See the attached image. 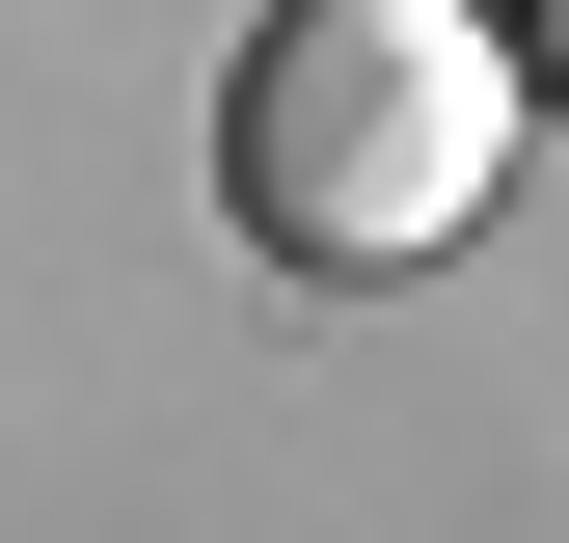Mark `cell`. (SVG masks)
I'll return each mask as SVG.
<instances>
[{"mask_svg": "<svg viewBox=\"0 0 569 543\" xmlns=\"http://www.w3.org/2000/svg\"><path fill=\"white\" fill-rule=\"evenodd\" d=\"M542 136L516 0H271L244 82H218V190L271 272H435Z\"/></svg>", "mask_w": 569, "mask_h": 543, "instance_id": "cell-1", "label": "cell"}, {"mask_svg": "<svg viewBox=\"0 0 569 543\" xmlns=\"http://www.w3.org/2000/svg\"><path fill=\"white\" fill-rule=\"evenodd\" d=\"M516 55H542V109H569V0H516Z\"/></svg>", "mask_w": 569, "mask_h": 543, "instance_id": "cell-2", "label": "cell"}]
</instances>
